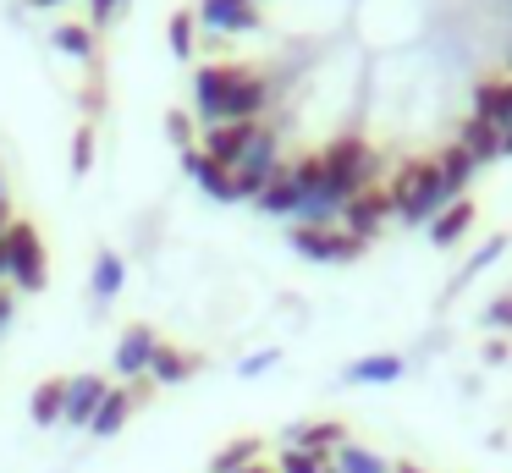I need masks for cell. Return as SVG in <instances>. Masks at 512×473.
Listing matches in <instances>:
<instances>
[{
  "label": "cell",
  "instance_id": "6da1fadb",
  "mask_svg": "<svg viewBox=\"0 0 512 473\" xmlns=\"http://www.w3.org/2000/svg\"><path fill=\"white\" fill-rule=\"evenodd\" d=\"M386 193H391V215L408 220V226H430V220L441 215L446 204H452L441 171H435V154H430V160H408Z\"/></svg>",
  "mask_w": 512,
  "mask_h": 473
},
{
  "label": "cell",
  "instance_id": "7a4b0ae2",
  "mask_svg": "<svg viewBox=\"0 0 512 473\" xmlns=\"http://www.w3.org/2000/svg\"><path fill=\"white\" fill-rule=\"evenodd\" d=\"M320 165H325V187H331V193L342 198V209H347V198H358L364 187H375L380 149H369L364 138H336V143L320 149Z\"/></svg>",
  "mask_w": 512,
  "mask_h": 473
},
{
  "label": "cell",
  "instance_id": "3957f363",
  "mask_svg": "<svg viewBox=\"0 0 512 473\" xmlns=\"http://www.w3.org/2000/svg\"><path fill=\"white\" fill-rule=\"evenodd\" d=\"M243 72L248 66H237V61H215V66H199V72H193V116H199L204 127H221L226 121V99H232V88Z\"/></svg>",
  "mask_w": 512,
  "mask_h": 473
},
{
  "label": "cell",
  "instance_id": "277c9868",
  "mask_svg": "<svg viewBox=\"0 0 512 473\" xmlns=\"http://www.w3.org/2000/svg\"><path fill=\"white\" fill-rule=\"evenodd\" d=\"M6 248H12V286L45 292V242H39L34 220H12L6 226Z\"/></svg>",
  "mask_w": 512,
  "mask_h": 473
},
{
  "label": "cell",
  "instance_id": "5b68a950",
  "mask_svg": "<svg viewBox=\"0 0 512 473\" xmlns=\"http://www.w3.org/2000/svg\"><path fill=\"white\" fill-rule=\"evenodd\" d=\"M281 171V160H276V132L270 127H259L254 132V143L243 149V160L232 165V187H237V198H259L270 187V176Z\"/></svg>",
  "mask_w": 512,
  "mask_h": 473
},
{
  "label": "cell",
  "instance_id": "8992f818",
  "mask_svg": "<svg viewBox=\"0 0 512 473\" xmlns=\"http://www.w3.org/2000/svg\"><path fill=\"white\" fill-rule=\"evenodd\" d=\"M292 253L298 259H314V264H347V259H358L364 253V242L358 237H347L342 226H292Z\"/></svg>",
  "mask_w": 512,
  "mask_h": 473
},
{
  "label": "cell",
  "instance_id": "52a82bcc",
  "mask_svg": "<svg viewBox=\"0 0 512 473\" xmlns=\"http://www.w3.org/2000/svg\"><path fill=\"white\" fill-rule=\"evenodd\" d=\"M391 215V193L386 187H364L358 198H347V209H342V231L347 237H358V242H369L380 231V220Z\"/></svg>",
  "mask_w": 512,
  "mask_h": 473
},
{
  "label": "cell",
  "instance_id": "ba28073f",
  "mask_svg": "<svg viewBox=\"0 0 512 473\" xmlns=\"http://www.w3.org/2000/svg\"><path fill=\"white\" fill-rule=\"evenodd\" d=\"M177 160H182V171L193 176V182L204 187V198H215V204H237V187H232V171L226 165H215L210 154L193 143V149H177Z\"/></svg>",
  "mask_w": 512,
  "mask_h": 473
},
{
  "label": "cell",
  "instance_id": "9c48e42d",
  "mask_svg": "<svg viewBox=\"0 0 512 473\" xmlns=\"http://www.w3.org/2000/svg\"><path fill=\"white\" fill-rule=\"evenodd\" d=\"M254 132H259V121H221V127H204L199 149L210 154L215 165H226V171H232V165L243 160V149L254 143Z\"/></svg>",
  "mask_w": 512,
  "mask_h": 473
},
{
  "label": "cell",
  "instance_id": "30bf717a",
  "mask_svg": "<svg viewBox=\"0 0 512 473\" xmlns=\"http://www.w3.org/2000/svg\"><path fill=\"white\" fill-rule=\"evenodd\" d=\"M160 352V336L149 325H127L122 341H116V374H127V380H138V374H149V363H155Z\"/></svg>",
  "mask_w": 512,
  "mask_h": 473
},
{
  "label": "cell",
  "instance_id": "8fae6325",
  "mask_svg": "<svg viewBox=\"0 0 512 473\" xmlns=\"http://www.w3.org/2000/svg\"><path fill=\"white\" fill-rule=\"evenodd\" d=\"M105 391H111V385H105L100 374H72V380H67V413H61V424L89 429V418H94V407L105 402Z\"/></svg>",
  "mask_w": 512,
  "mask_h": 473
},
{
  "label": "cell",
  "instance_id": "7c38bea8",
  "mask_svg": "<svg viewBox=\"0 0 512 473\" xmlns=\"http://www.w3.org/2000/svg\"><path fill=\"white\" fill-rule=\"evenodd\" d=\"M193 17H199L210 33H254L259 28V11L243 6V0H199Z\"/></svg>",
  "mask_w": 512,
  "mask_h": 473
},
{
  "label": "cell",
  "instance_id": "4fadbf2b",
  "mask_svg": "<svg viewBox=\"0 0 512 473\" xmlns=\"http://www.w3.org/2000/svg\"><path fill=\"white\" fill-rule=\"evenodd\" d=\"M474 116L490 121L496 132L512 127V72L507 77H485V83L474 88Z\"/></svg>",
  "mask_w": 512,
  "mask_h": 473
},
{
  "label": "cell",
  "instance_id": "5bb4252c",
  "mask_svg": "<svg viewBox=\"0 0 512 473\" xmlns=\"http://www.w3.org/2000/svg\"><path fill=\"white\" fill-rule=\"evenodd\" d=\"M474 215H479L474 198H452V204H446L441 215L430 220V242H435V248H452V242H463L468 231H474Z\"/></svg>",
  "mask_w": 512,
  "mask_h": 473
},
{
  "label": "cell",
  "instance_id": "9a60e30c",
  "mask_svg": "<svg viewBox=\"0 0 512 473\" xmlns=\"http://www.w3.org/2000/svg\"><path fill=\"white\" fill-rule=\"evenodd\" d=\"M265 99H270V83L259 72H243L237 88H232V99H226V121H259Z\"/></svg>",
  "mask_w": 512,
  "mask_h": 473
},
{
  "label": "cell",
  "instance_id": "2e32d148",
  "mask_svg": "<svg viewBox=\"0 0 512 473\" xmlns=\"http://www.w3.org/2000/svg\"><path fill=\"white\" fill-rule=\"evenodd\" d=\"M127 413H133V391H127V385H111V391H105V402L94 407V418H89V435L111 440L116 429L127 424Z\"/></svg>",
  "mask_w": 512,
  "mask_h": 473
},
{
  "label": "cell",
  "instance_id": "e0dca14e",
  "mask_svg": "<svg viewBox=\"0 0 512 473\" xmlns=\"http://www.w3.org/2000/svg\"><path fill=\"white\" fill-rule=\"evenodd\" d=\"M254 204L265 209V215H276V220H292V215H298L303 193H298V182H292V171H287V165H281V171L270 176V187L254 198Z\"/></svg>",
  "mask_w": 512,
  "mask_h": 473
},
{
  "label": "cell",
  "instance_id": "ac0fdd59",
  "mask_svg": "<svg viewBox=\"0 0 512 473\" xmlns=\"http://www.w3.org/2000/svg\"><path fill=\"white\" fill-rule=\"evenodd\" d=\"M342 380L347 385H391V380H402V358L397 352H369V358L347 363Z\"/></svg>",
  "mask_w": 512,
  "mask_h": 473
},
{
  "label": "cell",
  "instance_id": "d6986e66",
  "mask_svg": "<svg viewBox=\"0 0 512 473\" xmlns=\"http://www.w3.org/2000/svg\"><path fill=\"white\" fill-rule=\"evenodd\" d=\"M61 413H67V380H39L34 396H28V418L39 429H50V424H61Z\"/></svg>",
  "mask_w": 512,
  "mask_h": 473
},
{
  "label": "cell",
  "instance_id": "ffe728a7",
  "mask_svg": "<svg viewBox=\"0 0 512 473\" xmlns=\"http://www.w3.org/2000/svg\"><path fill=\"white\" fill-rule=\"evenodd\" d=\"M435 171H441V182H446V193H463V187L468 182H474V171H479V165H474V154H468L463 149V143H446V149L441 154H435Z\"/></svg>",
  "mask_w": 512,
  "mask_h": 473
},
{
  "label": "cell",
  "instance_id": "44dd1931",
  "mask_svg": "<svg viewBox=\"0 0 512 473\" xmlns=\"http://www.w3.org/2000/svg\"><path fill=\"white\" fill-rule=\"evenodd\" d=\"M457 143H463V149L474 154V165H490V160H501V132L490 127V121H479V116H468V121H463V132H457Z\"/></svg>",
  "mask_w": 512,
  "mask_h": 473
},
{
  "label": "cell",
  "instance_id": "7402d4cb",
  "mask_svg": "<svg viewBox=\"0 0 512 473\" xmlns=\"http://www.w3.org/2000/svg\"><path fill=\"white\" fill-rule=\"evenodd\" d=\"M122 281H127L122 253H116V248H100V253H94V297H100V303H111V297L122 292Z\"/></svg>",
  "mask_w": 512,
  "mask_h": 473
},
{
  "label": "cell",
  "instance_id": "603a6c76",
  "mask_svg": "<svg viewBox=\"0 0 512 473\" xmlns=\"http://www.w3.org/2000/svg\"><path fill=\"white\" fill-rule=\"evenodd\" d=\"M292 446L314 451V457H331L336 446H347V435H342V424H303V429H292Z\"/></svg>",
  "mask_w": 512,
  "mask_h": 473
},
{
  "label": "cell",
  "instance_id": "cb8c5ba5",
  "mask_svg": "<svg viewBox=\"0 0 512 473\" xmlns=\"http://www.w3.org/2000/svg\"><path fill=\"white\" fill-rule=\"evenodd\" d=\"M166 44L177 61H193V44H199V17L193 11H171L166 17Z\"/></svg>",
  "mask_w": 512,
  "mask_h": 473
},
{
  "label": "cell",
  "instance_id": "d4e9b609",
  "mask_svg": "<svg viewBox=\"0 0 512 473\" xmlns=\"http://www.w3.org/2000/svg\"><path fill=\"white\" fill-rule=\"evenodd\" d=\"M254 457H259V440L254 435H237L232 446H221L210 457V473H243V468H254Z\"/></svg>",
  "mask_w": 512,
  "mask_h": 473
},
{
  "label": "cell",
  "instance_id": "484cf974",
  "mask_svg": "<svg viewBox=\"0 0 512 473\" xmlns=\"http://www.w3.org/2000/svg\"><path fill=\"white\" fill-rule=\"evenodd\" d=\"M188 369H193L188 352H177V347H166V341H160L155 363H149V380H155V385H182V380H188Z\"/></svg>",
  "mask_w": 512,
  "mask_h": 473
},
{
  "label": "cell",
  "instance_id": "4316f807",
  "mask_svg": "<svg viewBox=\"0 0 512 473\" xmlns=\"http://www.w3.org/2000/svg\"><path fill=\"white\" fill-rule=\"evenodd\" d=\"M331 473H391V468L375 457V451H364V446H353V440H347V446L331 451Z\"/></svg>",
  "mask_w": 512,
  "mask_h": 473
},
{
  "label": "cell",
  "instance_id": "83f0119b",
  "mask_svg": "<svg viewBox=\"0 0 512 473\" xmlns=\"http://www.w3.org/2000/svg\"><path fill=\"white\" fill-rule=\"evenodd\" d=\"M50 44H56L61 55H78V61H89V55H94V28H83V22H61V28L50 33Z\"/></svg>",
  "mask_w": 512,
  "mask_h": 473
},
{
  "label": "cell",
  "instance_id": "f1b7e54d",
  "mask_svg": "<svg viewBox=\"0 0 512 473\" xmlns=\"http://www.w3.org/2000/svg\"><path fill=\"white\" fill-rule=\"evenodd\" d=\"M276 473H331V457H314V451L287 446V451L276 457Z\"/></svg>",
  "mask_w": 512,
  "mask_h": 473
},
{
  "label": "cell",
  "instance_id": "f546056e",
  "mask_svg": "<svg viewBox=\"0 0 512 473\" xmlns=\"http://www.w3.org/2000/svg\"><path fill=\"white\" fill-rule=\"evenodd\" d=\"M94 171V127L72 132V176H89Z\"/></svg>",
  "mask_w": 512,
  "mask_h": 473
},
{
  "label": "cell",
  "instance_id": "4dcf8cb0",
  "mask_svg": "<svg viewBox=\"0 0 512 473\" xmlns=\"http://www.w3.org/2000/svg\"><path fill=\"white\" fill-rule=\"evenodd\" d=\"M501 248H507V237H490V242H485V248H479V253H474V259H468V264H463V275H457V281H474V275H479V270H490V264H496V259H501Z\"/></svg>",
  "mask_w": 512,
  "mask_h": 473
},
{
  "label": "cell",
  "instance_id": "1f68e13d",
  "mask_svg": "<svg viewBox=\"0 0 512 473\" xmlns=\"http://www.w3.org/2000/svg\"><path fill=\"white\" fill-rule=\"evenodd\" d=\"M166 138L177 143V149H193V116L188 110H166Z\"/></svg>",
  "mask_w": 512,
  "mask_h": 473
},
{
  "label": "cell",
  "instance_id": "d6a6232c",
  "mask_svg": "<svg viewBox=\"0 0 512 473\" xmlns=\"http://www.w3.org/2000/svg\"><path fill=\"white\" fill-rule=\"evenodd\" d=\"M276 358H281L276 347H265V352H248V358L237 363V374H243V380H254V374H265V369H270V363H276Z\"/></svg>",
  "mask_w": 512,
  "mask_h": 473
},
{
  "label": "cell",
  "instance_id": "836d02e7",
  "mask_svg": "<svg viewBox=\"0 0 512 473\" xmlns=\"http://www.w3.org/2000/svg\"><path fill=\"white\" fill-rule=\"evenodd\" d=\"M116 11H122V0H89V22H94V28H111Z\"/></svg>",
  "mask_w": 512,
  "mask_h": 473
},
{
  "label": "cell",
  "instance_id": "e575fe53",
  "mask_svg": "<svg viewBox=\"0 0 512 473\" xmlns=\"http://www.w3.org/2000/svg\"><path fill=\"white\" fill-rule=\"evenodd\" d=\"M490 325H507V330H512V292L490 303Z\"/></svg>",
  "mask_w": 512,
  "mask_h": 473
},
{
  "label": "cell",
  "instance_id": "d590c367",
  "mask_svg": "<svg viewBox=\"0 0 512 473\" xmlns=\"http://www.w3.org/2000/svg\"><path fill=\"white\" fill-rule=\"evenodd\" d=\"M12 314H17V303H12V292H0V330L12 325Z\"/></svg>",
  "mask_w": 512,
  "mask_h": 473
},
{
  "label": "cell",
  "instance_id": "8d00e7d4",
  "mask_svg": "<svg viewBox=\"0 0 512 473\" xmlns=\"http://www.w3.org/2000/svg\"><path fill=\"white\" fill-rule=\"evenodd\" d=\"M12 275V248H6V237H0V281Z\"/></svg>",
  "mask_w": 512,
  "mask_h": 473
},
{
  "label": "cell",
  "instance_id": "74e56055",
  "mask_svg": "<svg viewBox=\"0 0 512 473\" xmlns=\"http://www.w3.org/2000/svg\"><path fill=\"white\" fill-rule=\"evenodd\" d=\"M12 220H17V215H12V204L0 198V237H6V226H12Z\"/></svg>",
  "mask_w": 512,
  "mask_h": 473
},
{
  "label": "cell",
  "instance_id": "f35d334b",
  "mask_svg": "<svg viewBox=\"0 0 512 473\" xmlns=\"http://www.w3.org/2000/svg\"><path fill=\"white\" fill-rule=\"evenodd\" d=\"M23 6H34V11H50V6H61V0H23Z\"/></svg>",
  "mask_w": 512,
  "mask_h": 473
},
{
  "label": "cell",
  "instance_id": "ab89813d",
  "mask_svg": "<svg viewBox=\"0 0 512 473\" xmlns=\"http://www.w3.org/2000/svg\"><path fill=\"white\" fill-rule=\"evenodd\" d=\"M507 154H512V127L501 132V160H507Z\"/></svg>",
  "mask_w": 512,
  "mask_h": 473
},
{
  "label": "cell",
  "instance_id": "60d3db41",
  "mask_svg": "<svg viewBox=\"0 0 512 473\" xmlns=\"http://www.w3.org/2000/svg\"><path fill=\"white\" fill-rule=\"evenodd\" d=\"M391 473H424V468H413V462H397V468H391Z\"/></svg>",
  "mask_w": 512,
  "mask_h": 473
},
{
  "label": "cell",
  "instance_id": "b9f144b4",
  "mask_svg": "<svg viewBox=\"0 0 512 473\" xmlns=\"http://www.w3.org/2000/svg\"><path fill=\"white\" fill-rule=\"evenodd\" d=\"M243 473H276V468H265V462H254V468H243Z\"/></svg>",
  "mask_w": 512,
  "mask_h": 473
},
{
  "label": "cell",
  "instance_id": "7bdbcfd3",
  "mask_svg": "<svg viewBox=\"0 0 512 473\" xmlns=\"http://www.w3.org/2000/svg\"><path fill=\"white\" fill-rule=\"evenodd\" d=\"M507 66H512V50H507Z\"/></svg>",
  "mask_w": 512,
  "mask_h": 473
},
{
  "label": "cell",
  "instance_id": "ee69618b",
  "mask_svg": "<svg viewBox=\"0 0 512 473\" xmlns=\"http://www.w3.org/2000/svg\"><path fill=\"white\" fill-rule=\"evenodd\" d=\"M243 6H254V0H243Z\"/></svg>",
  "mask_w": 512,
  "mask_h": 473
},
{
  "label": "cell",
  "instance_id": "f6af8a7d",
  "mask_svg": "<svg viewBox=\"0 0 512 473\" xmlns=\"http://www.w3.org/2000/svg\"><path fill=\"white\" fill-rule=\"evenodd\" d=\"M122 6H127V0H122Z\"/></svg>",
  "mask_w": 512,
  "mask_h": 473
},
{
  "label": "cell",
  "instance_id": "bcb514c9",
  "mask_svg": "<svg viewBox=\"0 0 512 473\" xmlns=\"http://www.w3.org/2000/svg\"><path fill=\"white\" fill-rule=\"evenodd\" d=\"M0 198H6V193H0Z\"/></svg>",
  "mask_w": 512,
  "mask_h": 473
}]
</instances>
